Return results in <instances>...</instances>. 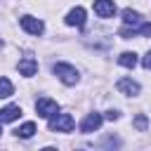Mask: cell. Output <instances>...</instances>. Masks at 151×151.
I'll return each instance as SVG.
<instances>
[{
  "label": "cell",
  "instance_id": "cell-1",
  "mask_svg": "<svg viewBox=\"0 0 151 151\" xmlns=\"http://www.w3.org/2000/svg\"><path fill=\"white\" fill-rule=\"evenodd\" d=\"M54 76L64 83V85H76L78 83V71H76V66H71V64H54Z\"/></svg>",
  "mask_w": 151,
  "mask_h": 151
},
{
  "label": "cell",
  "instance_id": "cell-2",
  "mask_svg": "<svg viewBox=\"0 0 151 151\" xmlns=\"http://www.w3.org/2000/svg\"><path fill=\"white\" fill-rule=\"evenodd\" d=\"M50 130H54V132H71L73 130V118H71V113H54V116H50Z\"/></svg>",
  "mask_w": 151,
  "mask_h": 151
},
{
  "label": "cell",
  "instance_id": "cell-3",
  "mask_svg": "<svg viewBox=\"0 0 151 151\" xmlns=\"http://www.w3.org/2000/svg\"><path fill=\"white\" fill-rule=\"evenodd\" d=\"M35 111H38L40 118H50V116H54V113L59 111V104H57L54 99H50V97H40V99L35 101Z\"/></svg>",
  "mask_w": 151,
  "mask_h": 151
},
{
  "label": "cell",
  "instance_id": "cell-4",
  "mask_svg": "<svg viewBox=\"0 0 151 151\" xmlns=\"http://www.w3.org/2000/svg\"><path fill=\"white\" fill-rule=\"evenodd\" d=\"M19 24H21V28H24L26 33H31V35H40V33L45 31V24H42L40 19H35V17H31V14H26V17H21V19H19Z\"/></svg>",
  "mask_w": 151,
  "mask_h": 151
},
{
  "label": "cell",
  "instance_id": "cell-5",
  "mask_svg": "<svg viewBox=\"0 0 151 151\" xmlns=\"http://www.w3.org/2000/svg\"><path fill=\"white\" fill-rule=\"evenodd\" d=\"M101 123H104V116H101V113H87V116L83 118V123H80V132H85V134L97 132V130L101 127Z\"/></svg>",
  "mask_w": 151,
  "mask_h": 151
},
{
  "label": "cell",
  "instance_id": "cell-6",
  "mask_svg": "<svg viewBox=\"0 0 151 151\" xmlns=\"http://www.w3.org/2000/svg\"><path fill=\"white\" fill-rule=\"evenodd\" d=\"M94 12L101 19H109V17L116 14V2L113 0H94Z\"/></svg>",
  "mask_w": 151,
  "mask_h": 151
},
{
  "label": "cell",
  "instance_id": "cell-7",
  "mask_svg": "<svg viewBox=\"0 0 151 151\" xmlns=\"http://www.w3.org/2000/svg\"><path fill=\"white\" fill-rule=\"evenodd\" d=\"M116 87H118V92H123V94H127V97L139 94V83H134L132 78H120V80L116 83Z\"/></svg>",
  "mask_w": 151,
  "mask_h": 151
},
{
  "label": "cell",
  "instance_id": "cell-8",
  "mask_svg": "<svg viewBox=\"0 0 151 151\" xmlns=\"http://www.w3.org/2000/svg\"><path fill=\"white\" fill-rule=\"evenodd\" d=\"M151 35V24H132V26H125V28H120V35L123 38H132V35Z\"/></svg>",
  "mask_w": 151,
  "mask_h": 151
},
{
  "label": "cell",
  "instance_id": "cell-9",
  "mask_svg": "<svg viewBox=\"0 0 151 151\" xmlns=\"http://www.w3.org/2000/svg\"><path fill=\"white\" fill-rule=\"evenodd\" d=\"M66 24H68V26H76V28H83V26H85V9H83V7H73V9L66 14Z\"/></svg>",
  "mask_w": 151,
  "mask_h": 151
},
{
  "label": "cell",
  "instance_id": "cell-10",
  "mask_svg": "<svg viewBox=\"0 0 151 151\" xmlns=\"http://www.w3.org/2000/svg\"><path fill=\"white\" fill-rule=\"evenodd\" d=\"M17 68H19L21 76H35V71H38V61H35L33 57H26V59H21V61L17 64Z\"/></svg>",
  "mask_w": 151,
  "mask_h": 151
},
{
  "label": "cell",
  "instance_id": "cell-11",
  "mask_svg": "<svg viewBox=\"0 0 151 151\" xmlns=\"http://www.w3.org/2000/svg\"><path fill=\"white\" fill-rule=\"evenodd\" d=\"M19 116H21V109H19V106H14V104H12V106H5V109L0 111V123H12V120H17Z\"/></svg>",
  "mask_w": 151,
  "mask_h": 151
},
{
  "label": "cell",
  "instance_id": "cell-12",
  "mask_svg": "<svg viewBox=\"0 0 151 151\" xmlns=\"http://www.w3.org/2000/svg\"><path fill=\"white\" fill-rule=\"evenodd\" d=\"M118 64L125 66V68H134V66H137V54H134V52H123V54L118 57Z\"/></svg>",
  "mask_w": 151,
  "mask_h": 151
},
{
  "label": "cell",
  "instance_id": "cell-13",
  "mask_svg": "<svg viewBox=\"0 0 151 151\" xmlns=\"http://www.w3.org/2000/svg\"><path fill=\"white\" fill-rule=\"evenodd\" d=\"M123 21H125L127 26L139 24V21H142V14H139V12H134V9H123Z\"/></svg>",
  "mask_w": 151,
  "mask_h": 151
},
{
  "label": "cell",
  "instance_id": "cell-14",
  "mask_svg": "<svg viewBox=\"0 0 151 151\" xmlns=\"http://www.w3.org/2000/svg\"><path fill=\"white\" fill-rule=\"evenodd\" d=\"M35 134V125L33 123H24L19 130H17V137H21V139H28V137H33Z\"/></svg>",
  "mask_w": 151,
  "mask_h": 151
},
{
  "label": "cell",
  "instance_id": "cell-15",
  "mask_svg": "<svg viewBox=\"0 0 151 151\" xmlns=\"http://www.w3.org/2000/svg\"><path fill=\"white\" fill-rule=\"evenodd\" d=\"M12 92H14L12 83H9L7 78H0V97H2V99H5V97H12Z\"/></svg>",
  "mask_w": 151,
  "mask_h": 151
},
{
  "label": "cell",
  "instance_id": "cell-16",
  "mask_svg": "<svg viewBox=\"0 0 151 151\" xmlns=\"http://www.w3.org/2000/svg\"><path fill=\"white\" fill-rule=\"evenodd\" d=\"M134 127H137L139 132H146V127H149V120H146V116H144V113H139V116L134 118Z\"/></svg>",
  "mask_w": 151,
  "mask_h": 151
},
{
  "label": "cell",
  "instance_id": "cell-17",
  "mask_svg": "<svg viewBox=\"0 0 151 151\" xmlns=\"http://www.w3.org/2000/svg\"><path fill=\"white\" fill-rule=\"evenodd\" d=\"M118 116H120L118 111H106V116H104V118H106V120H118Z\"/></svg>",
  "mask_w": 151,
  "mask_h": 151
},
{
  "label": "cell",
  "instance_id": "cell-18",
  "mask_svg": "<svg viewBox=\"0 0 151 151\" xmlns=\"http://www.w3.org/2000/svg\"><path fill=\"white\" fill-rule=\"evenodd\" d=\"M142 64H144V68H151V50L146 52V57L142 59Z\"/></svg>",
  "mask_w": 151,
  "mask_h": 151
},
{
  "label": "cell",
  "instance_id": "cell-19",
  "mask_svg": "<svg viewBox=\"0 0 151 151\" xmlns=\"http://www.w3.org/2000/svg\"><path fill=\"white\" fill-rule=\"evenodd\" d=\"M0 125H2V123H0ZM0 134H2V127H0Z\"/></svg>",
  "mask_w": 151,
  "mask_h": 151
},
{
  "label": "cell",
  "instance_id": "cell-20",
  "mask_svg": "<svg viewBox=\"0 0 151 151\" xmlns=\"http://www.w3.org/2000/svg\"><path fill=\"white\" fill-rule=\"evenodd\" d=\"M0 45H2V40H0Z\"/></svg>",
  "mask_w": 151,
  "mask_h": 151
}]
</instances>
